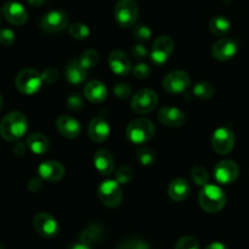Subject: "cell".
<instances>
[{
  "instance_id": "obj_1",
  "label": "cell",
  "mask_w": 249,
  "mask_h": 249,
  "mask_svg": "<svg viewBox=\"0 0 249 249\" xmlns=\"http://www.w3.org/2000/svg\"><path fill=\"white\" fill-rule=\"evenodd\" d=\"M28 129V121L21 112H11L0 122V135L2 139L16 142L24 136Z\"/></svg>"
},
{
  "instance_id": "obj_2",
  "label": "cell",
  "mask_w": 249,
  "mask_h": 249,
  "mask_svg": "<svg viewBox=\"0 0 249 249\" xmlns=\"http://www.w3.org/2000/svg\"><path fill=\"white\" fill-rule=\"evenodd\" d=\"M198 202L202 209L208 213H218L225 207L226 196L219 186L207 184L199 192Z\"/></svg>"
},
{
  "instance_id": "obj_3",
  "label": "cell",
  "mask_w": 249,
  "mask_h": 249,
  "mask_svg": "<svg viewBox=\"0 0 249 249\" xmlns=\"http://www.w3.org/2000/svg\"><path fill=\"white\" fill-rule=\"evenodd\" d=\"M155 125L150 119L136 118L131 121L126 126L125 135L130 142L141 145V143L150 141L155 135Z\"/></svg>"
},
{
  "instance_id": "obj_4",
  "label": "cell",
  "mask_w": 249,
  "mask_h": 249,
  "mask_svg": "<svg viewBox=\"0 0 249 249\" xmlns=\"http://www.w3.org/2000/svg\"><path fill=\"white\" fill-rule=\"evenodd\" d=\"M15 84H16L18 91L22 94L34 95L40 90L41 84H43V78L38 71L26 68L17 74Z\"/></svg>"
},
{
  "instance_id": "obj_5",
  "label": "cell",
  "mask_w": 249,
  "mask_h": 249,
  "mask_svg": "<svg viewBox=\"0 0 249 249\" xmlns=\"http://www.w3.org/2000/svg\"><path fill=\"white\" fill-rule=\"evenodd\" d=\"M139 16V6L135 0H119L114 7V18L123 28L135 24Z\"/></svg>"
},
{
  "instance_id": "obj_6",
  "label": "cell",
  "mask_w": 249,
  "mask_h": 249,
  "mask_svg": "<svg viewBox=\"0 0 249 249\" xmlns=\"http://www.w3.org/2000/svg\"><path fill=\"white\" fill-rule=\"evenodd\" d=\"M97 195L101 203L108 208H116L123 199L121 184L117 180H106L102 182L97 190Z\"/></svg>"
},
{
  "instance_id": "obj_7",
  "label": "cell",
  "mask_w": 249,
  "mask_h": 249,
  "mask_svg": "<svg viewBox=\"0 0 249 249\" xmlns=\"http://www.w3.org/2000/svg\"><path fill=\"white\" fill-rule=\"evenodd\" d=\"M158 104V96L153 90H139L131 99V108L138 114H146L155 109Z\"/></svg>"
},
{
  "instance_id": "obj_8",
  "label": "cell",
  "mask_w": 249,
  "mask_h": 249,
  "mask_svg": "<svg viewBox=\"0 0 249 249\" xmlns=\"http://www.w3.org/2000/svg\"><path fill=\"white\" fill-rule=\"evenodd\" d=\"M173 50H174V40L169 36H158L151 50V60L155 65L162 66L170 57Z\"/></svg>"
},
{
  "instance_id": "obj_9",
  "label": "cell",
  "mask_w": 249,
  "mask_h": 249,
  "mask_svg": "<svg viewBox=\"0 0 249 249\" xmlns=\"http://www.w3.org/2000/svg\"><path fill=\"white\" fill-rule=\"evenodd\" d=\"M212 146L219 155H229L235 146L233 131L226 126L218 128L212 136Z\"/></svg>"
},
{
  "instance_id": "obj_10",
  "label": "cell",
  "mask_w": 249,
  "mask_h": 249,
  "mask_svg": "<svg viewBox=\"0 0 249 249\" xmlns=\"http://www.w3.org/2000/svg\"><path fill=\"white\" fill-rule=\"evenodd\" d=\"M68 27V16L61 10H53L40 19V28L46 33H60Z\"/></svg>"
},
{
  "instance_id": "obj_11",
  "label": "cell",
  "mask_w": 249,
  "mask_h": 249,
  "mask_svg": "<svg viewBox=\"0 0 249 249\" xmlns=\"http://www.w3.org/2000/svg\"><path fill=\"white\" fill-rule=\"evenodd\" d=\"M189 74L184 71H173V72L168 73L165 78L163 79V88L165 91L169 94H181L184 92L187 88L190 87Z\"/></svg>"
},
{
  "instance_id": "obj_12",
  "label": "cell",
  "mask_w": 249,
  "mask_h": 249,
  "mask_svg": "<svg viewBox=\"0 0 249 249\" xmlns=\"http://www.w3.org/2000/svg\"><path fill=\"white\" fill-rule=\"evenodd\" d=\"M33 226L36 232L46 238L55 237L58 233V224L53 215L48 213H38L33 219Z\"/></svg>"
},
{
  "instance_id": "obj_13",
  "label": "cell",
  "mask_w": 249,
  "mask_h": 249,
  "mask_svg": "<svg viewBox=\"0 0 249 249\" xmlns=\"http://www.w3.org/2000/svg\"><path fill=\"white\" fill-rule=\"evenodd\" d=\"M240 174V168L233 160H225L219 162L214 168V177L216 181L223 185L232 184Z\"/></svg>"
},
{
  "instance_id": "obj_14",
  "label": "cell",
  "mask_w": 249,
  "mask_h": 249,
  "mask_svg": "<svg viewBox=\"0 0 249 249\" xmlns=\"http://www.w3.org/2000/svg\"><path fill=\"white\" fill-rule=\"evenodd\" d=\"M2 15L7 22L15 26H22L28 19V12L22 4L17 1H7L2 5Z\"/></svg>"
},
{
  "instance_id": "obj_15",
  "label": "cell",
  "mask_w": 249,
  "mask_h": 249,
  "mask_svg": "<svg viewBox=\"0 0 249 249\" xmlns=\"http://www.w3.org/2000/svg\"><path fill=\"white\" fill-rule=\"evenodd\" d=\"M238 45L233 39L223 38L216 41L212 49L214 58L219 61H229L237 53Z\"/></svg>"
},
{
  "instance_id": "obj_16",
  "label": "cell",
  "mask_w": 249,
  "mask_h": 249,
  "mask_svg": "<svg viewBox=\"0 0 249 249\" xmlns=\"http://www.w3.org/2000/svg\"><path fill=\"white\" fill-rule=\"evenodd\" d=\"M38 173L43 180L56 182L65 177V167L57 160H46L39 165Z\"/></svg>"
},
{
  "instance_id": "obj_17",
  "label": "cell",
  "mask_w": 249,
  "mask_h": 249,
  "mask_svg": "<svg viewBox=\"0 0 249 249\" xmlns=\"http://www.w3.org/2000/svg\"><path fill=\"white\" fill-rule=\"evenodd\" d=\"M108 63L112 72L121 75V77H124L131 71L130 58L128 57L125 53L121 50H114L109 53Z\"/></svg>"
},
{
  "instance_id": "obj_18",
  "label": "cell",
  "mask_w": 249,
  "mask_h": 249,
  "mask_svg": "<svg viewBox=\"0 0 249 249\" xmlns=\"http://www.w3.org/2000/svg\"><path fill=\"white\" fill-rule=\"evenodd\" d=\"M158 119L168 126H181L186 122V116L177 107H162L158 112Z\"/></svg>"
},
{
  "instance_id": "obj_19",
  "label": "cell",
  "mask_w": 249,
  "mask_h": 249,
  "mask_svg": "<svg viewBox=\"0 0 249 249\" xmlns=\"http://www.w3.org/2000/svg\"><path fill=\"white\" fill-rule=\"evenodd\" d=\"M109 131H111V129H109L108 123L102 117H95L94 119H91L89 126H88V133H89L90 139L94 142L106 141L109 136Z\"/></svg>"
},
{
  "instance_id": "obj_20",
  "label": "cell",
  "mask_w": 249,
  "mask_h": 249,
  "mask_svg": "<svg viewBox=\"0 0 249 249\" xmlns=\"http://www.w3.org/2000/svg\"><path fill=\"white\" fill-rule=\"evenodd\" d=\"M57 130L62 136L67 139H75L82 133V125L77 119L70 116H61L56 121Z\"/></svg>"
},
{
  "instance_id": "obj_21",
  "label": "cell",
  "mask_w": 249,
  "mask_h": 249,
  "mask_svg": "<svg viewBox=\"0 0 249 249\" xmlns=\"http://www.w3.org/2000/svg\"><path fill=\"white\" fill-rule=\"evenodd\" d=\"M94 165L101 175H111L114 170V160L108 150L100 148L94 155Z\"/></svg>"
},
{
  "instance_id": "obj_22",
  "label": "cell",
  "mask_w": 249,
  "mask_h": 249,
  "mask_svg": "<svg viewBox=\"0 0 249 249\" xmlns=\"http://www.w3.org/2000/svg\"><path fill=\"white\" fill-rule=\"evenodd\" d=\"M84 95L92 104H100L107 97V88L100 80H91L84 87Z\"/></svg>"
},
{
  "instance_id": "obj_23",
  "label": "cell",
  "mask_w": 249,
  "mask_h": 249,
  "mask_svg": "<svg viewBox=\"0 0 249 249\" xmlns=\"http://www.w3.org/2000/svg\"><path fill=\"white\" fill-rule=\"evenodd\" d=\"M190 192H191V186H190L189 181L182 178L174 179L168 187V195L174 202H181L186 199Z\"/></svg>"
},
{
  "instance_id": "obj_24",
  "label": "cell",
  "mask_w": 249,
  "mask_h": 249,
  "mask_svg": "<svg viewBox=\"0 0 249 249\" xmlns=\"http://www.w3.org/2000/svg\"><path fill=\"white\" fill-rule=\"evenodd\" d=\"M87 71L88 70H85L78 60L70 61V62L67 63V66H66L65 70L66 79L73 85L82 84V83H84V80L87 79Z\"/></svg>"
},
{
  "instance_id": "obj_25",
  "label": "cell",
  "mask_w": 249,
  "mask_h": 249,
  "mask_svg": "<svg viewBox=\"0 0 249 249\" xmlns=\"http://www.w3.org/2000/svg\"><path fill=\"white\" fill-rule=\"evenodd\" d=\"M27 146L34 155H44L50 147V142L43 134L33 133L27 139Z\"/></svg>"
},
{
  "instance_id": "obj_26",
  "label": "cell",
  "mask_w": 249,
  "mask_h": 249,
  "mask_svg": "<svg viewBox=\"0 0 249 249\" xmlns=\"http://www.w3.org/2000/svg\"><path fill=\"white\" fill-rule=\"evenodd\" d=\"M102 237H104V230H102L101 226L91 224V225L87 226L80 233V242L91 246L92 243H99L102 240Z\"/></svg>"
},
{
  "instance_id": "obj_27",
  "label": "cell",
  "mask_w": 249,
  "mask_h": 249,
  "mask_svg": "<svg viewBox=\"0 0 249 249\" xmlns=\"http://www.w3.org/2000/svg\"><path fill=\"white\" fill-rule=\"evenodd\" d=\"M209 29L215 36H225L231 31V22L225 16H215L209 21Z\"/></svg>"
},
{
  "instance_id": "obj_28",
  "label": "cell",
  "mask_w": 249,
  "mask_h": 249,
  "mask_svg": "<svg viewBox=\"0 0 249 249\" xmlns=\"http://www.w3.org/2000/svg\"><path fill=\"white\" fill-rule=\"evenodd\" d=\"M100 56L99 53L94 49H89V50H85L84 53L80 55L79 57V63L85 68V70H89V68L95 67V66L99 63Z\"/></svg>"
},
{
  "instance_id": "obj_29",
  "label": "cell",
  "mask_w": 249,
  "mask_h": 249,
  "mask_svg": "<svg viewBox=\"0 0 249 249\" xmlns=\"http://www.w3.org/2000/svg\"><path fill=\"white\" fill-rule=\"evenodd\" d=\"M214 92H215V88L208 82H199L194 87V94L199 99H211L214 96Z\"/></svg>"
},
{
  "instance_id": "obj_30",
  "label": "cell",
  "mask_w": 249,
  "mask_h": 249,
  "mask_svg": "<svg viewBox=\"0 0 249 249\" xmlns=\"http://www.w3.org/2000/svg\"><path fill=\"white\" fill-rule=\"evenodd\" d=\"M71 36L78 40H83V39L88 38L90 34V29L87 24L84 23H73L71 24L70 28H68Z\"/></svg>"
},
{
  "instance_id": "obj_31",
  "label": "cell",
  "mask_w": 249,
  "mask_h": 249,
  "mask_svg": "<svg viewBox=\"0 0 249 249\" xmlns=\"http://www.w3.org/2000/svg\"><path fill=\"white\" fill-rule=\"evenodd\" d=\"M136 158L142 165H151L156 160L155 151L148 147H141L136 151Z\"/></svg>"
},
{
  "instance_id": "obj_32",
  "label": "cell",
  "mask_w": 249,
  "mask_h": 249,
  "mask_svg": "<svg viewBox=\"0 0 249 249\" xmlns=\"http://www.w3.org/2000/svg\"><path fill=\"white\" fill-rule=\"evenodd\" d=\"M191 179L194 180V182L199 186H204V185L208 184L209 181V174L207 172L206 168L203 167H195L191 170Z\"/></svg>"
},
{
  "instance_id": "obj_33",
  "label": "cell",
  "mask_w": 249,
  "mask_h": 249,
  "mask_svg": "<svg viewBox=\"0 0 249 249\" xmlns=\"http://www.w3.org/2000/svg\"><path fill=\"white\" fill-rule=\"evenodd\" d=\"M133 34L139 41H147L152 36V32L146 24H136L133 29Z\"/></svg>"
},
{
  "instance_id": "obj_34",
  "label": "cell",
  "mask_w": 249,
  "mask_h": 249,
  "mask_svg": "<svg viewBox=\"0 0 249 249\" xmlns=\"http://www.w3.org/2000/svg\"><path fill=\"white\" fill-rule=\"evenodd\" d=\"M133 179V169L129 165H123L116 172V180L121 185L128 184Z\"/></svg>"
},
{
  "instance_id": "obj_35",
  "label": "cell",
  "mask_w": 249,
  "mask_h": 249,
  "mask_svg": "<svg viewBox=\"0 0 249 249\" xmlns=\"http://www.w3.org/2000/svg\"><path fill=\"white\" fill-rule=\"evenodd\" d=\"M175 249H199L198 241L192 236H184L178 241Z\"/></svg>"
},
{
  "instance_id": "obj_36",
  "label": "cell",
  "mask_w": 249,
  "mask_h": 249,
  "mask_svg": "<svg viewBox=\"0 0 249 249\" xmlns=\"http://www.w3.org/2000/svg\"><path fill=\"white\" fill-rule=\"evenodd\" d=\"M113 92L119 99H128L131 95V88L126 83H117L113 88Z\"/></svg>"
},
{
  "instance_id": "obj_37",
  "label": "cell",
  "mask_w": 249,
  "mask_h": 249,
  "mask_svg": "<svg viewBox=\"0 0 249 249\" xmlns=\"http://www.w3.org/2000/svg\"><path fill=\"white\" fill-rule=\"evenodd\" d=\"M133 74L138 79H145L148 78L151 74V68L147 63H138L133 67Z\"/></svg>"
},
{
  "instance_id": "obj_38",
  "label": "cell",
  "mask_w": 249,
  "mask_h": 249,
  "mask_svg": "<svg viewBox=\"0 0 249 249\" xmlns=\"http://www.w3.org/2000/svg\"><path fill=\"white\" fill-rule=\"evenodd\" d=\"M15 43V33L9 28H0V44L2 46H11Z\"/></svg>"
},
{
  "instance_id": "obj_39",
  "label": "cell",
  "mask_w": 249,
  "mask_h": 249,
  "mask_svg": "<svg viewBox=\"0 0 249 249\" xmlns=\"http://www.w3.org/2000/svg\"><path fill=\"white\" fill-rule=\"evenodd\" d=\"M118 249H150L147 243L141 240H130L125 241L119 246Z\"/></svg>"
},
{
  "instance_id": "obj_40",
  "label": "cell",
  "mask_w": 249,
  "mask_h": 249,
  "mask_svg": "<svg viewBox=\"0 0 249 249\" xmlns=\"http://www.w3.org/2000/svg\"><path fill=\"white\" fill-rule=\"evenodd\" d=\"M41 78H43L44 83L53 84V83H55L56 80L58 79L57 70H55V68H53V67L46 68V70L43 72V74H41Z\"/></svg>"
},
{
  "instance_id": "obj_41",
  "label": "cell",
  "mask_w": 249,
  "mask_h": 249,
  "mask_svg": "<svg viewBox=\"0 0 249 249\" xmlns=\"http://www.w3.org/2000/svg\"><path fill=\"white\" fill-rule=\"evenodd\" d=\"M67 106L68 108L73 109V111H75V109H79L83 107V100L80 99L78 95L75 94H72L71 96H68L67 99Z\"/></svg>"
},
{
  "instance_id": "obj_42",
  "label": "cell",
  "mask_w": 249,
  "mask_h": 249,
  "mask_svg": "<svg viewBox=\"0 0 249 249\" xmlns=\"http://www.w3.org/2000/svg\"><path fill=\"white\" fill-rule=\"evenodd\" d=\"M131 53H133V56L135 58H140L141 60V58H145L148 55V51L142 44H138V45H134L131 48Z\"/></svg>"
},
{
  "instance_id": "obj_43",
  "label": "cell",
  "mask_w": 249,
  "mask_h": 249,
  "mask_svg": "<svg viewBox=\"0 0 249 249\" xmlns=\"http://www.w3.org/2000/svg\"><path fill=\"white\" fill-rule=\"evenodd\" d=\"M40 187H41L40 180L36 179V178H34V179H32L31 181L28 182V189L31 190L32 192H36L39 189H40Z\"/></svg>"
},
{
  "instance_id": "obj_44",
  "label": "cell",
  "mask_w": 249,
  "mask_h": 249,
  "mask_svg": "<svg viewBox=\"0 0 249 249\" xmlns=\"http://www.w3.org/2000/svg\"><path fill=\"white\" fill-rule=\"evenodd\" d=\"M14 152L18 156L24 155V152H26V146H24L22 142L16 141V142H15V146H14Z\"/></svg>"
},
{
  "instance_id": "obj_45",
  "label": "cell",
  "mask_w": 249,
  "mask_h": 249,
  "mask_svg": "<svg viewBox=\"0 0 249 249\" xmlns=\"http://www.w3.org/2000/svg\"><path fill=\"white\" fill-rule=\"evenodd\" d=\"M204 249H229V248L221 242H213V243H211V245L207 246Z\"/></svg>"
},
{
  "instance_id": "obj_46",
  "label": "cell",
  "mask_w": 249,
  "mask_h": 249,
  "mask_svg": "<svg viewBox=\"0 0 249 249\" xmlns=\"http://www.w3.org/2000/svg\"><path fill=\"white\" fill-rule=\"evenodd\" d=\"M70 249H91V246L87 245V243H84V242H79V243H75V245H73Z\"/></svg>"
},
{
  "instance_id": "obj_47",
  "label": "cell",
  "mask_w": 249,
  "mask_h": 249,
  "mask_svg": "<svg viewBox=\"0 0 249 249\" xmlns=\"http://www.w3.org/2000/svg\"><path fill=\"white\" fill-rule=\"evenodd\" d=\"M27 2L32 6H40V5H43L44 0H27Z\"/></svg>"
},
{
  "instance_id": "obj_48",
  "label": "cell",
  "mask_w": 249,
  "mask_h": 249,
  "mask_svg": "<svg viewBox=\"0 0 249 249\" xmlns=\"http://www.w3.org/2000/svg\"><path fill=\"white\" fill-rule=\"evenodd\" d=\"M2 107V97H1V94H0V109H1Z\"/></svg>"
},
{
  "instance_id": "obj_49",
  "label": "cell",
  "mask_w": 249,
  "mask_h": 249,
  "mask_svg": "<svg viewBox=\"0 0 249 249\" xmlns=\"http://www.w3.org/2000/svg\"><path fill=\"white\" fill-rule=\"evenodd\" d=\"M0 249H4V247H2V246H1V245H0Z\"/></svg>"
}]
</instances>
